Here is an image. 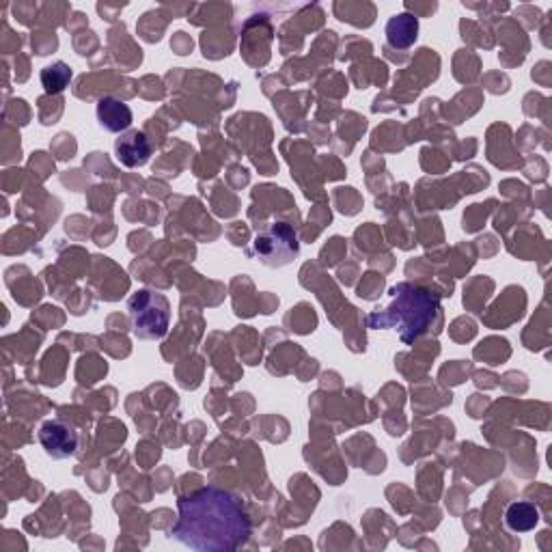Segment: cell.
<instances>
[{
  "mask_svg": "<svg viewBox=\"0 0 552 552\" xmlns=\"http://www.w3.org/2000/svg\"><path fill=\"white\" fill-rule=\"evenodd\" d=\"M253 535V522L236 494L205 486L177 501L169 537L197 552H233Z\"/></svg>",
  "mask_w": 552,
  "mask_h": 552,
  "instance_id": "obj_1",
  "label": "cell"
},
{
  "mask_svg": "<svg viewBox=\"0 0 552 552\" xmlns=\"http://www.w3.org/2000/svg\"><path fill=\"white\" fill-rule=\"evenodd\" d=\"M391 305L384 311L367 315V326L374 330H395L406 345H412L419 337L427 335L440 324V296L432 289L397 283L391 289Z\"/></svg>",
  "mask_w": 552,
  "mask_h": 552,
  "instance_id": "obj_2",
  "label": "cell"
},
{
  "mask_svg": "<svg viewBox=\"0 0 552 552\" xmlns=\"http://www.w3.org/2000/svg\"><path fill=\"white\" fill-rule=\"evenodd\" d=\"M39 445L44 447L46 455L52 460H67L74 458L80 449V432L72 423L63 419H52L46 421L39 427Z\"/></svg>",
  "mask_w": 552,
  "mask_h": 552,
  "instance_id": "obj_5",
  "label": "cell"
},
{
  "mask_svg": "<svg viewBox=\"0 0 552 552\" xmlns=\"http://www.w3.org/2000/svg\"><path fill=\"white\" fill-rule=\"evenodd\" d=\"M540 522V509L535 507V503L529 501H516L507 507L505 512V524L509 531L514 533H529L537 527Z\"/></svg>",
  "mask_w": 552,
  "mask_h": 552,
  "instance_id": "obj_9",
  "label": "cell"
},
{
  "mask_svg": "<svg viewBox=\"0 0 552 552\" xmlns=\"http://www.w3.org/2000/svg\"><path fill=\"white\" fill-rule=\"evenodd\" d=\"M300 253V242L294 227L285 220H274V223L259 229L253 240L251 255L268 268L289 266Z\"/></svg>",
  "mask_w": 552,
  "mask_h": 552,
  "instance_id": "obj_4",
  "label": "cell"
},
{
  "mask_svg": "<svg viewBox=\"0 0 552 552\" xmlns=\"http://www.w3.org/2000/svg\"><path fill=\"white\" fill-rule=\"evenodd\" d=\"M151 151L154 147H151L147 134L138 130L123 132L115 141V158L128 169L145 167L151 158Z\"/></svg>",
  "mask_w": 552,
  "mask_h": 552,
  "instance_id": "obj_6",
  "label": "cell"
},
{
  "mask_svg": "<svg viewBox=\"0 0 552 552\" xmlns=\"http://www.w3.org/2000/svg\"><path fill=\"white\" fill-rule=\"evenodd\" d=\"M72 80V69L63 61H57L48 65L44 72H41V85H44L46 93H61Z\"/></svg>",
  "mask_w": 552,
  "mask_h": 552,
  "instance_id": "obj_10",
  "label": "cell"
},
{
  "mask_svg": "<svg viewBox=\"0 0 552 552\" xmlns=\"http://www.w3.org/2000/svg\"><path fill=\"white\" fill-rule=\"evenodd\" d=\"M419 37V20L410 13H397L386 24V41L395 50H408Z\"/></svg>",
  "mask_w": 552,
  "mask_h": 552,
  "instance_id": "obj_8",
  "label": "cell"
},
{
  "mask_svg": "<svg viewBox=\"0 0 552 552\" xmlns=\"http://www.w3.org/2000/svg\"><path fill=\"white\" fill-rule=\"evenodd\" d=\"M98 121L106 132L123 134L132 128L134 117L128 104H123L121 100L110 98L108 95V98H102L98 102Z\"/></svg>",
  "mask_w": 552,
  "mask_h": 552,
  "instance_id": "obj_7",
  "label": "cell"
},
{
  "mask_svg": "<svg viewBox=\"0 0 552 552\" xmlns=\"http://www.w3.org/2000/svg\"><path fill=\"white\" fill-rule=\"evenodd\" d=\"M128 313L132 333L138 339L156 341L169 333L171 305L167 296L151 292V289H138L128 300Z\"/></svg>",
  "mask_w": 552,
  "mask_h": 552,
  "instance_id": "obj_3",
  "label": "cell"
}]
</instances>
